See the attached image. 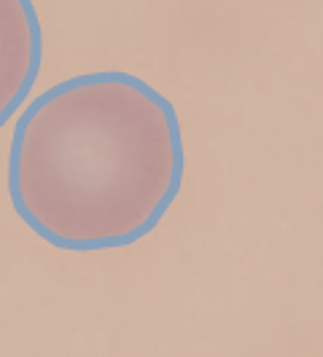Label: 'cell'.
Instances as JSON below:
<instances>
[{
    "label": "cell",
    "instance_id": "obj_1",
    "mask_svg": "<svg viewBox=\"0 0 323 357\" xmlns=\"http://www.w3.org/2000/svg\"><path fill=\"white\" fill-rule=\"evenodd\" d=\"M173 102L132 73L73 75L22 110L8 153L17 215L59 250L135 245L180 194Z\"/></svg>",
    "mask_w": 323,
    "mask_h": 357
},
{
    "label": "cell",
    "instance_id": "obj_2",
    "mask_svg": "<svg viewBox=\"0 0 323 357\" xmlns=\"http://www.w3.org/2000/svg\"><path fill=\"white\" fill-rule=\"evenodd\" d=\"M43 62V30L33 3L0 0V126L22 107Z\"/></svg>",
    "mask_w": 323,
    "mask_h": 357
}]
</instances>
